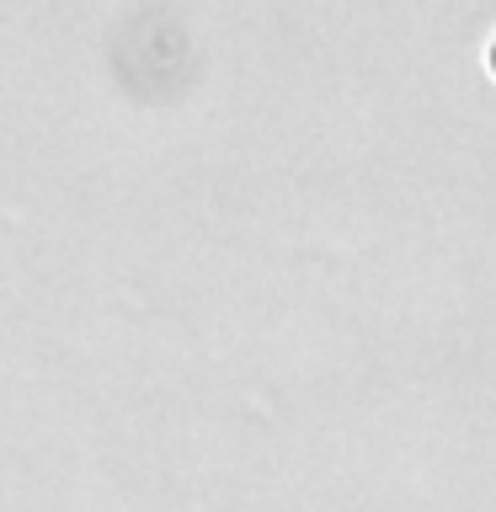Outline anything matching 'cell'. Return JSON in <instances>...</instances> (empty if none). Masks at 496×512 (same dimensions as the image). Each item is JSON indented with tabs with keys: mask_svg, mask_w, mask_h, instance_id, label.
<instances>
[{
	"mask_svg": "<svg viewBox=\"0 0 496 512\" xmlns=\"http://www.w3.org/2000/svg\"><path fill=\"white\" fill-rule=\"evenodd\" d=\"M491 70H496V48H491Z\"/></svg>",
	"mask_w": 496,
	"mask_h": 512,
	"instance_id": "1",
	"label": "cell"
}]
</instances>
